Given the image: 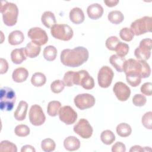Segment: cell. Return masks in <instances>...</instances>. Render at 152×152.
<instances>
[{
    "instance_id": "6da1fadb",
    "label": "cell",
    "mask_w": 152,
    "mask_h": 152,
    "mask_svg": "<svg viewBox=\"0 0 152 152\" xmlns=\"http://www.w3.org/2000/svg\"><path fill=\"white\" fill-rule=\"evenodd\" d=\"M87 49L83 46H77L72 49H64L60 55L62 64L69 67H78L85 63L88 59Z\"/></svg>"
},
{
    "instance_id": "7a4b0ae2",
    "label": "cell",
    "mask_w": 152,
    "mask_h": 152,
    "mask_svg": "<svg viewBox=\"0 0 152 152\" xmlns=\"http://www.w3.org/2000/svg\"><path fill=\"white\" fill-rule=\"evenodd\" d=\"M0 9L4 23L7 26H14L17 22L18 15V9L16 4L2 1Z\"/></svg>"
},
{
    "instance_id": "3957f363",
    "label": "cell",
    "mask_w": 152,
    "mask_h": 152,
    "mask_svg": "<svg viewBox=\"0 0 152 152\" xmlns=\"http://www.w3.org/2000/svg\"><path fill=\"white\" fill-rule=\"evenodd\" d=\"M135 71L138 72L141 78H148L151 74V68L149 64L142 60H136L132 58L126 60L124 67V72Z\"/></svg>"
},
{
    "instance_id": "277c9868",
    "label": "cell",
    "mask_w": 152,
    "mask_h": 152,
    "mask_svg": "<svg viewBox=\"0 0 152 152\" xmlns=\"http://www.w3.org/2000/svg\"><path fill=\"white\" fill-rule=\"evenodd\" d=\"M15 91L10 87H4L0 91V107L1 110L11 111L15 103Z\"/></svg>"
},
{
    "instance_id": "5b68a950",
    "label": "cell",
    "mask_w": 152,
    "mask_h": 152,
    "mask_svg": "<svg viewBox=\"0 0 152 152\" xmlns=\"http://www.w3.org/2000/svg\"><path fill=\"white\" fill-rule=\"evenodd\" d=\"M152 28V18L149 16H144L135 20L131 24V29L134 35L140 36L147 32H150Z\"/></svg>"
},
{
    "instance_id": "8992f818",
    "label": "cell",
    "mask_w": 152,
    "mask_h": 152,
    "mask_svg": "<svg viewBox=\"0 0 152 152\" xmlns=\"http://www.w3.org/2000/svg\"><path fill=\"white\" fill-rule=\"evenodd\" d=\"M52 36L63 41H68L72 38L74 32L72 28L65 24H55L50 28Z\"/></svg>"
},
{
    "instance_id": "52a82bcc",
    "label": "cell",
    "mask_w": 152,
    "mask_h": 152,
    "mask_svg": "<svg viewBox=\"0 0 152 152\" xmlns=\"http://www.w3.org/2000/svg\"><path fill=\"white\" fill-rule=\"evenodd\" d=\"M74 84L81 86L84 89L91 90L94 87V78L90 75L86 70H80L74 72Z\"/></svg>"
},
{
    "instance_id": "ba28073f",
    "label": "cell",
    "mask_w": 152,
    "mask_h": 152,
    "mask_svg": "<svg viewBox=\"0 0 152 152\" xmlns=\"http://www.w3.org/2000/svg\"><path fill=\"white\" fill-rule=\"evenodd\" d=\"M152 48V40L149 38L144 39L141 40L139 46L135 49L134 55L139 60L147 61L151 56Z\"/></svg>"
},
{
    "instance_id": "9c48e42d",
    "label": "cell",
    "mask_w": 152,
    "mask_h": 152,
    "mask_svg": "<svg viewBox=\"0 0 152 152\" xmlns=\"http://www.w3.org/2000/svg\"><path fill=\"white\" fill-rule=\"evenodd\" d=\"M114 76L113 70L108 66H102L97 75V81L99 86L102 88L109 87L112 81Z\"/></svg>"
},
{
    "instance_id": "30bf717a",
    "label": "cell",
    "mask_w": 152,
    "mask_h": 152,
    "mask_svg": "<svg viewBox=\"0 0 152 152\" xmlns=\"http://www.w3.org/2000/svg\"><path fill=\"white\" fill-rule=\"evenodd\" d=\"M28 37L35 44L42 46L45 45L48 41V36L45 30L40 27H32L27 32Z\"/></svg>"
},
{
    "instance_id": "8fae6325",
    "label": "cell",
    "mask_w": 152,
    "mask_h": 152,
    "mask_svg": "<svg viewBox=\"0 0 152 152\" xmlns=\"http://www.w3.org/2000/svg\"><path fill=\"white\" fill-rule=\"evenodd\" d=\"M74 131L84 139L89 138L93 134V128L89 122L84 118L80 119L79 121L74 126Z\"/></svg>"
},
{
    "instance_id": "7c38bea8",
    "label": "cell",
    "mask_w": 152,
    "mask_h": 152,
    "mask_svg": "<svg viewBox=\"0 0 152 152\" xmlns=\"http://www.w3.org/2000/svg\"><path fill=\"white\" fill-rule=\"evenodd\" d=\"M28 116L30 123L34 126L43 125L46 120V116L43 109L38 104H33L31 106Z\"/></svg>"
},
{
    "instance_id": "4fadbf2b",
    "label": "cell",
    "mask_w": 152,
    "mask_h": 152,
    "mask_svg": "<svg viewBox=\"0 0 152 152\" xmlns=\"http://www.w3.org/2000/svg\"><path fill=\"white\" fill-rule=\"evenodd\" d=\"M75 106L80 110H84L90 108L95 104L94 97L88 93L79 94L74 99Z\"/></svg>"
},
{
    "instance_id": "5bb4252c",
    "label": "cell",
    "mask_w": 152,
    "mask_h": 152,
    "mask_svg": "<svg viewBox=\"0 0 152 152\" xmlns=\"http://www.w3.org/2000/svg\"><path fill=\"white\" fill-rule=\"evenodd\" d=\"M77 112L69 106L62 107L59 112V118L66 125H72L77 119Z\"/></svg>"
},
{
    "instance_id": "9a60e30c",
    "label": "cell",
    "mask_w": 152,
    "mask_h": 152,
    "mask_svg": "<svg viewBox=\"0 0 152 152\" xmlns=\"http://www.w3.org/2000/svg\"><path fill=\"white\" fill-rule=\"evenodd\" d=\"M113 91L117 99L122 102L127 100L131 95L129 87L125 83L119 81L115 84Z\"/></svg>"
},
{
    "instance_id": "2e32d148",
    "label": "cell",
    "mask_w": 152,
    "mask_h": 152,
    "mask_svg": "<svg viewBox=\"0 0 152 152\" xmlns=\"http://www.w3.org/2000/svg\"><path fill=\"white\" fill-rule=\"evenodd\" d=\"M102 6L97 3L90 5L87 8V13L88 17L92 20H97L100 18L103 14Z\"/></svg>"
},
{
    "instance_id": "e0dca14e",
    "label": "cell",
    "mask_w": 152,
    "mask_h": 152,
    "mask_svg": "<svg viewBox=\"0 0 152 152\" xmlns=\"http://www.w3.org/2000/svg\"><path fill=\"white\" fill-rule=\"evenodd\" d=\"M69 16L71 22L75 24H80L82 23L85 19V16L83 10L78 7H75L71 10Z\"/></svg>"
},
{
    "instance_id": "ac0fdd59",
    "label": "cell",
    "mask_w": 152,
    "mask_h": 152,
    "mask_svg": "<svg viewBox=\"0 0 152 152\" xmlns=\"http://www.w3.org/2000/svg\"><path fill=\"white\" fill-rule=\"evenodd\" d=\"M28 109V104L26 102L21 100L19 102L17 109L14 113V116L17 121H23L25 119Z\"/></svg>"
},
{
    "instance_id": "d6986e66",
    "label": "cell",
    "mask_w": 152,
    "mask_h": 152,
    "mask_svg": "<svg viewBox=\"0 0 152 152\" xmlns=\"http://www.w3.org/2000/svg\"><path fill=\"white\" fill-rule=\"evenodd\" d=\"M64 146L68 151H75L80 148V141L77 137L74 136H69L64 140Z\"/></svg>"
},
{
    "instance_id": "ffe728a7",
    "label": "cell",
    "mask_w": 152,
    "mask_h": 152,
    "mask_svg": "<svg viewBox=\"0 0 152 152\" xmlns=\"http://www.w3.org/2000/svg\"><path fill=\"white\" fill-rule=\"evenodd\" d=\"M24 48L15 49L11 53V59L15 64H20L27 58Z\"/></svg>"
},
{
    "instance_id": "44dd1931",
    "label": "cell",
    "mask_w": 152,
    "mask_h": 152,
    "mask_svg": "<svg viewBox=\"0 0 152 152\" xmlns=\"http://www.w3.org/2000/svg\"><path fill=\"white\" fill-rule=\"evenodd\" d=\"M28 76V71L25 68H17L14 70L12 78L16 83H23L25 81Z\"/></svg>"
},
{
    "instance_id": "7402d4cb",
    "label": "cell",
    "mask_w": 152,
    "mask_h": 152,
    "mask_svg": "<svg viewBox=\"0 0 152 152\" xmlns=\"http://www.w3.org/2000/svg\"><path fill=\"white\" fill-rule=\"evenodd\" d=\"M126 59L124 57L119 56L117 55H112L109 58V62L116 69L118 72H124V67Z\"/></svg>"
},
{
    "instance_id": "603a6c76",
    "label": "cell",
    "mask_w": 152,
    "mask_h": 152,
    "mask_svg": "<svg viewBox=\"0 0 152 152\" xmlns=\"http://www.w3.org/2000/svg\"><path fill=\"white\" fill-rule=\"evenodd\" d=\"M40 50V46L35 44L33 42L28 43L24 48L26 56L30 58L37 57L39 55Z\"/></svg>"
},
{
    "instance_id": "cb8c5ba5",
    "label": "cell",
    "mask_w": 152,
    "mask_h": 152,
    "mask_svg": "<svg viewBox=\"0 0 152 152\" xmlns=\"http://www.w3.org/2000/svg\"><path fill=\"white\" fill-rule=\"evenodd\" d=\"M8 40L10 45H18L23 43L24 40V36L21 31L14 30L10 33Z\"/></svg>"
},
{
    "instance_id": "d4e9b609",
    "label": "cell",
    "mask_w": 152,
    "mask_h": 152,
    "mask_svg": "<svg viewBox=\"0 0 152 152\" xmlns=\"http://www.w3.org/2000/svg\"><path fill=\"white\" fill-rule=\"evenodd\" d=\"M127 83L132 87H137L141 82V77L139 73L135 71H128L125 73Z\"/></svg>"
},
{
    "instance_id": "484cf974",
    "label": "cell",
    "mask_w": 152,
    "mask_h": 152,
    "mask_svg": "<svg viewBox=\"0 0 152 152\" xmlns=\"http://www.w3.org/2000/svg\"><path fill=\"white\" fill-rule=\"evenodd\" d=\"M43 24L47 28H51L56 24V18L54 14L51 11H45L41 17Z\"/></svg>"
},
{
    "instance_id": "4316f807",
    "label": "cell",
    "mask_w": 152,
    "mask_h": 152,
    "mask_svg": "<svg viewBox=\"0 0 152 152\" xmlns=\"http://www.w3.org/2000/svg\"><path fill=\"white\" fill-rule=\"evenodd\" d=\"M108 20L112 24H119L124 20V14L118 10H114L110 11L107 15Z\"/></svg>"
},
{
    "instance_id": "83f0119b",
    "label": "cell",
    "mask_w": 152,
    "mask_h": 152,
    "mask_svg": "<svg viewBox=\"0 0 152 152\" xmlns=\"http://www.w3.org/2000/svg\"><path fill=\"white\" fill-rule=\"evenodd\" d=\"M61 108V103L60 102L56 100L50 101L48 104V114L50 116H57V115H59Z\"/></svg>"
},
{
    "instance_id": "f1b7e54d",
    "label": "cell",
    "mask_w": 152,
    "mask_h": 152,
    "mask_svg": "<svg viewBox=\"0 0 152 152\" xmlns=\"http://www.w3.org/2000/svg\"><path fill=\"white\" fill-rule=\"evenodd\" d=\"M118 135L121 137H127L132 132L131 126L126 123H121L118 124L116 128Z\"/></svg>"
},
{
    "instance_id": "f546056e",
    "label": "cell",
    "mask_w": 152,
    "mask_h": 152,
    "mask_svg": "<svg viewBox=\"0 0 152 152\" xmlns=\"http://www.w3.org/2000/svg\"><path fill=\"white\" fill-rule=\"evenodd\" d=\"M46 81V78L44 74L42 72H35L31 78V83L35 87H42Z\"/></svg>"
},
{
    "instance_id": "4dcf8cb0",
    "label": "cell",
    "mask_w": 152,
    "mask_h": 152,
    "mask_svg": "<svg viewBox=\"0 0 152 152\" xmlns=\"http://www.w3.org/2000/svg\"><path fill=\"white\" fill-rule=\"evenodd\" d=\"M57 55L56 48L52 45H49L45 48L43 50V57L48 61H54Z\"/></svg>"
},
{
    "instance_id": "1f68e13d",
    "label": "cell",
    "mask_w": 152,
    "mask_h": 152,
    "mask_svg": "<svg viewBox=\"0 0 152 152\" xmlns=\"http://www.w3.org/2000/svg\"><path fill=\"white\" fill-rule=\"evenodd\" d=\"M100 140L103 144L106 145H110L115 140V135L110 130H104L101 133Z\"/></svg>"
},
{
    "instance_id": "d6a6232c",
    "label": "cell",
    "mask_w": 152,
    "mask_h": 152,
    "mask_svg": "<svg viewBox=\"0 0 152 152\" xmlns=\"http://www.w3.org/2000/svg\"><path fill=\"white\" fill-rule=\"evenodd\" d=\"M56 144L55 141L51 138H46L42 141L41 147L45 152H50L55 150Z\"/></svg>"
},
{
    "instance_id": "836d02e7",
    "label": "cell",
    "mask_w": 152,
    "mask_h": 152,
    "mask_svg": "<svg viewBox=\"0 0 152 152\" xmlns=\"http://www.w3.org/2000/svg\"><path fill=\"white\" fill-rule=\"evenodd\" d=\"M119 36L121 39L126 42L131 41L134 36V34L130 28L124 27L119 31Z\"/></svg>"
},
{
    "instance_id": "e575fe53",
    "label": "cell",
    "mask_w": 152,
    "mask_h": 152,
    "mask_svg": "<svg viewBox=\"0 0 152 152\" xmlns=\"http://www.w3.org/2000/svg\"><path fill=\"white\" fill-rule=\"evenodd\" d=\"M0 151L17 152V148L16 145L14 143L8 140H4L0 144Z\"/></svg>"
},
{
    "instance_id": "d590c367",
    "label": "cell",
    "mask_w": 152,
    "mask_h": 152,
    "mask_svg": "<svg viewBox=\"0 0 152 152\" xmlns=\"http://www.w3.org/2000/svg\"><path fill=\"white\" fill-rule=\"evenodd\" d=\"M30 128L28 126L24 124H20L15 126L14 129V132L16 135L24 137L27 136L30 134Z\"/></svg>"
},
{
    "instance_id": "8d00e7d4",
    "label": "cell",
    "mask_w": 152,
    "mask_h": 152,
    "mask_svg": "<svg viewBox=\"0 0 152 152\" xmlns=\"http://www.w3.org/2000/svg\"><path fill=\"white\" fill-rule=\"evenodd\" d=\"M115 50L116 51L117 55L121 57H124L129 52V46L125 43L120 42L116 45Z\"/></svg>"
},
{
    "instance_id": "74e56055",
    "label": "cell",
    "mask_w": 152,
    "mask_h": 152,
    "mask_svg": "<svg viewBox=\"0 0 152 152\" xmlns=\"http://www.w3.org/2000/svg\"><path fill=\"white\" fill-rule=\"evenodd\" d=\"M65 86L63 81L60 80H56L51 83L50 89L53 93L58 94L63 91Z\"/></svg>"
},
{
    "instance_id": "f35d334b",
    "label": "cell",
    "mask_w": 152,
    "mask_h": 152,
    "mask_svg": "<svg viewBox=\"0 0 152 152\" xmlns=\"http://www.w3.org/2000/svg\"><path fill=\"white\" fill-rule=\"evenodd\" d=\"M141 122L143 126L148 129H152V112H147L142 117Z\"/></svg>"
},
{
    "instance_id": "ab89813d",
    "label": "cell",
    "mask_w": 152,
    "mask_h": 152,
    "mask_svg": "<svg viewBox=\"0 0 152 152\" xmlns=\"http://www.w3.org/2000/svg\"><path fill=\"white\" fill-rule=\"evenodd\" d=\"M119 42H120V40L116 36H110L106 40V47L110 50H115V48Z\"/></svg>"
},
{
    "instance_id": "60d3db41",
    "label": "cell",
    "mask_w": 152,
    "mask_h": 152,
    "mask_svg": "<svg viewBox=\"0 0 152 152\" xmlns=\"http://www.w3.org/2000/svg\"><path fill=\"white\" fill-rule=\"evenodd\" d=\"M74 74V71H68L66 72H65L62 80L65 86L71 87L73 86V85H74L73 82Z\"/></svg>"
},
{
    "instance_id": "b9f144b4",
    "label": "cell",
    "mask_w": 152,
    "mask_h": 152,
    "mask_svg": "<svg viewBox=\"0 0 152 152\" xmlns=\"http://www.w3.org/2000/svg\"><path fill=\"white\" fill-rule=\"evenodd\" d=\"M147 102L145 96L141 94H136L132 98V103L136 106H143Z\"/></svg>"
},
{
    "instance_id": "7bdbcfd3",
    "label": "cell",
    "mask_w": 152,
    "mask_h": 152,
    "mask_svg": "<svg viewBox=\"0 0 152 152\" xmlns=\"http://www.w3.org/2000/svg\"><path fill=\"white\" fill-rule=\"evenodd\" d=\"M141 92L146 96H151L152 93V83L147 82L144 83L140 88Z\"/></svg>"
},
{
    "instance_id": "ee69618b",
    "label": "cell",
    "mask_w": 152,
    "mask_h": 152,
    "mask_svg": "<svg viewBox=\"0 0 152 152\" xmlns=\"http://www.w3.org/2000/svg\"><path fill=\"white\" fill-rule=\"evenodd\" d=\"M126 147L124 143L122 142H116L112 147V152H125Z\"/></svg>"
},
{
    "instance_id": "f6af8a7d",
    "label": "cell",
    "mask_w": 152,
    "mask_h": 152,
    "mask_svg": "<svg viewBox=\"0 0 152 152\" xmlns=\"http://www.w3.org/2000/svg\"><path fill=\"white\" fill-rule=\"evenodd\" d=\"M8 69V64L6 59L4 58H1V68H0V74H4L6 73Z\"/></svg>"
},
{
    "instance_id": "bcb514c9",
    "label": "cell",
    "mask_w": 152,
    "mask_h": 152,
    "mask_svg": "<svg viewBox=\"0 0 152 152\" xmlns=\"http://www.w3.org/2000/svg\"><path fill=\"white\" fill-rule=\"evenodd\" d=\"M118 0H105L104 1V3L106 6L109 7H113L116 6L119 3Z\"/></svg>"
},
{
    "instance_id": "7dc6e473",
    "label": "cell",
    "mask_w": 152,
    "mask_h": 152,
    "mask_svg": "<svg viewBox=\"0 0 152 152\" xmlns=\"http://www.w3.org/2000/svg\"><path fill=\"white\" fill-rule=\"evenodd\" d=\"M21 152H28V151L35 152L36 150L32 145H24L22 147V148L21 149Z\"/></svg>"
},
{
    "instance_id": "c3c4849f",
    "label": "cell",
    "mask_w": 152,
    "mask_h": 152,
    "mask_svg": "<svg viewBox=\"0 0 152 152\" xmlns=\"http://www.w3.org/2000/svg\"><path fill=\"white\" fill-rule=\"evenodd\" d=\"M146 150H147V147H145L142 148V147H141L140 145H135L132 146L130 148L129 151L130 152H132V151H146Z\"/></svg>"
}]
</instances>
